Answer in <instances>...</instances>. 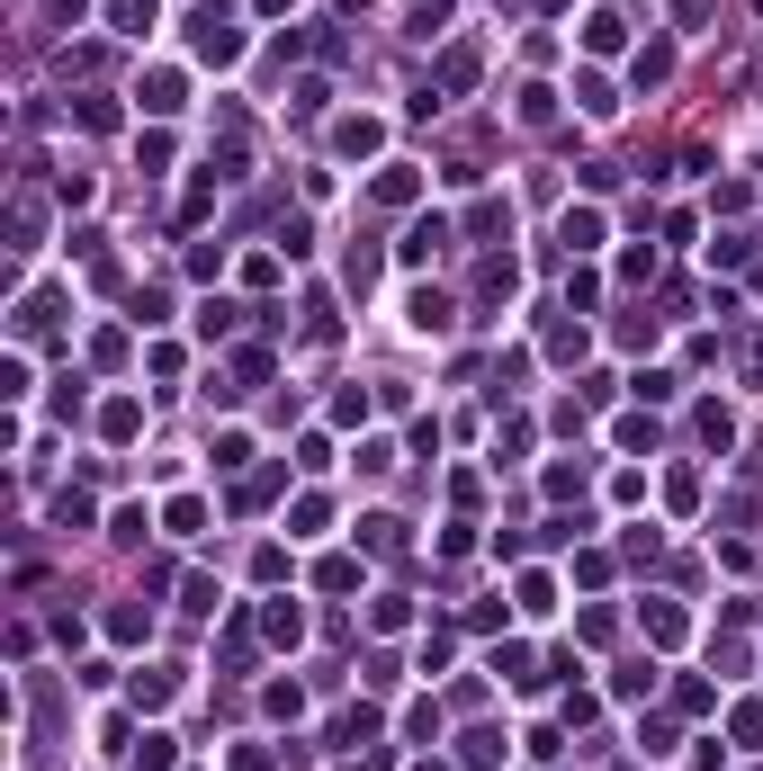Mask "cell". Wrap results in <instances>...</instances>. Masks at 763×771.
Returning a JSON list of instances; mask_svg holds the SVG:
<instances>
[{
  "mask_svg": "<svg viewBox=\"0 0 763 771\" xmlns=\"http://www.w3.org/2000/svg\"><path fill=\"white\" fill-rule=\"evenodd\" d=\"M234 314H243V306H225V297H216V306H198V332H206V341H225V332H234Z\"/></svg>",
  "mask_w": 763,
  "mask_h": 771,
  "instance_id": "obj_23",
  "label": "cell"
},
{
  "mask_svg": "<svg viewBox=\"0 0 763 771\" xmlns=\"http://www.w3.org/2000/svg\"><path fill=\"white\" fill-rule=\"evenodd\" d=\"M332 144H341V153H378V117H341Z\"/></svg>",
  "mask_w": 763,
  "mask_h": 771,
  "instance_id": "obj_16",
  "label": "cell"
},
{
  "mask_svg": "<svg viewBox=\"0 0 763 771\" xmlns=\"http://www.w3.org/2000/svg\"><path fill=\"white\" fill-rule=\"evenodd\" d=\"M558 243H566V251H593V243H602V206H566Z\"/></svg>",
  "mask_w": 763,
  "mask_h": 771,
  "instance_id": "obj_8",
  "label": "cell"
},
{
  "mask_svg": "<svg viewBox=\"0 0 763 771\" xmlns=\"http://www.w3.org/2000/svg\"><path fill=\"white\" fill-rule=\"evenodd\" d=\"M36 225H45V206H36V197H19V206H10V234H19V251L36 243Z\"/></svg>",
  "mask_w": 763,
  "mask_h": 771,
  "instance_id": "obj_22",
  "label": "cell"
},
{
  "mask_svg": "<svg viewBox=\"0 0 763 771\" xmlns=\"http://www.w3.org/2000/svg\"><path fill=\"white\" fill-rule=\"evenodd\" d=\"M261 638H269V646H297V638H306V610H297V601H269V610H261Z\"/></svg>",
  "mask_w": 763,
  "mask_h": 771,
  "instance_id": "obj_6",
  "label": "cell"
},
{
  "mask_svg": "<svg viewBox=\"0 0 763 771\" xmlns=\"http://www.w3.org/2000/svg\"><path fill=\"white\" fill-rule=\"evenodd\" d=\"M682 628H691V619H682L674 601H647V638H656V646H682Z\"/></svg>",
  "mask_w": 763,
  "mask_h": 771,
  "instance_id": "obj_14",
  "label": "cell"
},
{
  "mask_svg": "<svg viewBox=\"0 0 763 771\" xmlns=\"http://www.w3.org/2000/svg\"><path fill=\"white\" fill-rule=\"evenodd\" d=\"M315 583H324V592H360V556H324Z\"/></svg>",
  "mask_w": 763,
  "mask_h": 771,
  "instance_id": "obj_17",
  "label": "cell"
},
{
  "mask_svg": "<svg viewBox=\"0 0 763 771\" xmlns=\"http://www.w3.org/2000/svg\"><path fill=\"white\" fill-rule=\"evenodd\" d=\"M404 314H413V332H449V297H441V288H423Z\"/></svg>",
  "mask_w": 763,
  "mask_h": 771,
  "instance_id": "obj_13",
  "label": "cell"
},
{
  "mask_svg": "<svg viewBox=\"0 0 763 771\" xmlns=\"http://www.w3.org/2000/svg\"><path fill=\"white\" fill-rule=\"evenodd\" d=\"M476 288H485V297H512V288H521V269H512V260H485Z\"/></svg>",
  "mask_w": 763,
  "mask_h": 771,
  "instance_id": "obj_26",
  "label": "cell"
},
{
  "mask_svg": "<svg viewBox=\"0 0 763 771\" xmlns=\"http://www.w3.org/2000/svg\"><path fill=\"white\" fill-rule=\"evenodd\" d=\"M404 619H413V601H404V592H378V601H369V628H378V638H395Z\"/></svg>",
  "mask_w": 763,
  "mask_h": 771,
  "instance_id": "obj_15",
  "label": "cell"
},
{
  "mask_svg": "<svg viewBox=\"0 0 763 771\" xmlns=\"http://www.w3.org/2000/svg\"><path fill=\"white\" fill-rule=\"evenodd\" d=\"M476 73H485V54H476V45H449V54H441V90H449V99L476 90Z\"/></svg>",
  "mask_w": 763,
  "mask_h": 771,
  "instance_id": "obj_4",
  "label": "cell"
},
{
  "mask_svg": "<svg viewBox=\"0 0 763 771\" xmlns=\"http://www.w3.org/2000/svg\"><path fill=\"white\" fill-rule=\"evenodd\" d=\"M332 745H378V709H369V699H360V709H341V718H332Z\"/></svg>",
  "mask_w": 763,
  "mask_h": 771,
  "instance_id": "obj_10",
  "label": "cell"
},
{
  "mask_svg": "<svg viewBox=\"0 0 763 771\" xmlns=\"http://www.w3.org/2000/svg\"><path fill=\"white\" fill-rule=\"evenodd\" d=\"M584 45H593V54H619V19H611V10H602V19H584Z\"/></svg>",
  "mask_w": 763,
  "mask_h": 771,
  "instance_id": "obj_28",
  "label": "cell"
},
{
  "mask_svg": "<svg viewBox=\"0 0 763 771\" xmlns=\"http://www.w3.org/2000/svg\"><path fill=\"white\" fill-rule=\"evenodd\" d=\"M171 699V673H135V709H162Z\"/></svg>",
  "mask_w": 763,
  "mask_h": 771,
  "instance_id": "obj_34",
  "label": "cell"
},
{
  "mask_svg": "<svg viewBox=\"0 0 763 771\" xmlns=\"http://www.w3.org/2000/svg\"><path fill=\"white\" fill-rule=\"evenodd\" d=\"M423 771H441V762H423Z\"/></svg>",
  "mask_w": 763,
  "mask_h": 771,
  "instance_id": "obj_43",
  "label": "cell"
},
{
  "mask_svg": "<svg viewBox=\"0 0 763 771\" xmlns=\"http://www.w3.org/2000/svg\"><path fill=\"white\" fill-rule=\"evenodd\" d=\"M701 440H710V449H728V440H736V422H728V404H701Z\"/></svg>",
  "mask_w": 763,
  "mask_h": 771,
  "instance_id": "obj_25",
  "label": "cell"
},
{
  "mask_svg": "<svg viewBox=\"0 0 763 771\" xmlns=\"http://www.w3.org/2000/svg\"><path fill=\"white\" fill-rule=\"evenodd\" d=\"M619 771H638V762H619Z\"/></svg>",
  "mask_w": 763,
  "mask_h": 771,
  "instance_id": "obj_42",
  "label": "cell"
},
{
  "mask_svg": "<svg viewBox=\"0 0 763 771\" xmlns=\"http://www.w3.org/2000/svg\"><path fill=\"white\" fill-rule=\"evenodd\" d=\"M458 762H467V771H495V762H504V736H495V727H467V736H458Z\"/></svg>",
  "mask_w": 763,
  "mask_h": 771,
  "instance_id": "obj_7",
  "label": "cell"
},
{
  "mask_svg": "<svg viewBox=\"0 0 763 771\" xmlns=\"http://www.w3.org/2000/svg\"><path fill=\"white\" fill-rule=\"evenodd\" d=\"M279 484H288V475H279V467H269V475H252V484H243V494H234V503H243V512H261L269 494H279Z\"/></svg>",
  "mask_w": 763,
  "mask_h": 771,
  "instance_id": "obj_33",
  "label": "cell"
},
{
  "mask_svg": "<svg viewBox=\"0 0 763 771\" xmlns=\"http://www.w3.org/2000/svg\"><path fill=\"white\" fill-rule=\"evenodd\" d=\"M710 699H719L710 682H674V709H682V718H701V709H710Z\"/></svg>",
  "mask_w": 763,
  "mask_h": 771,
  "instance_id": "obj_27",
  "label": "cell"
},
{
  "mask_svg": "<svg viewBox=\"0 0 763 771\" xmlns=\"http://www.w3.org/2000/svg\"><path fill=\"white\" fill-rule=\"evenodd\" d=\"M728 727H736V745H763V699H745V709H736Z\"/></svg>",
  "mask_w": 763,
  "mask_h": 771,
  "instance_id": "obj_36",
  "label": "cell"
},
{
  "mask_svg": "<svg viewBox=\"0 0 763 771\" xmlns=\"http://www.w3.org/2000/svg\"><path fill=\"white\" fill-rule=\"evenodd\" d=\"M710 10H719V0H674V19H682V28H701Z\"/></svg>",
  "mask_w": 763,
  "mask_h": 771,
  "instance_id": "obj_39",
  "label": "cell"
},
{
  "mask_svg": "<svg viewBox=\"0 0 763 771\" xmlns=\"http://www.w3.org/2000/svg\"><path fill=\"white\" fill-rule=\"evenodd\" d=\"M288 521H297V538H315V529H324V521H332V503H324V494H306V503H297V512H288Z\"/></svg>",
  "mask_w": 763,
  "mask_h": 771,
  "instance_id": "obj_32",
  "label": "cell"
},
{
  "mask_svg": "<svg viewBox=\"0 0 763 771\" xmlns=\"http://www.w3.org/2000/svg\"><path fill=\"white\" fill-rule=\"evenodd\" d=\"M745 278H754V288H763V251H754V260H745Z\"/></svg>",
  "mask_w": 763,
  "mask_h": 771,
  "instance_id": "obj_41",
  "label": "cell"
},
{
  "mask_svg": "<svg viewBox=\"0 0 763 771\" xmlns=\"http://www.w3.org/2000/svg\"><path fill=\"white\" fill-rule=\"evenodd\" d=\"M629 82H638V90H656V82H674V54H665V45H647V54L629 63Z\"/></svg>",
  "mask_w": 763,
  "mask_h": 771,
  "instance_id": "obj_20",
  "label": "cell"
},
{
  "mask_svg": "<svg viewBox=\"0 0 763 771\" xmlns=\"http://www.w3.org/2000/svg\"><path fill=\"white\" fill-rule=\"evenodd\" d=\"M512 225V206L504 197H485V206H467V234H504Z\"/></svg>",
  "mask_w": 763,
  "mask_h": 771,
  "instance_id": "obj_21",
  "label": "cell"
},
{
  "mask_svg": "<svg viewBox=\"0 0 763 771\" xmlns=\"http://www.w3.org/2000/svg\"><path fill=\"white\" fill-rule=\"evenodd\" d=\"M135 431H145V404H135V395H117V404H99V440H135Z\"/></svg>",
  "mask_w": 763,
  "mask_h": 771,
  "instance_id": "obj_3",
  "label": "cell"
},
{
  "mask_svg": "<svg viewBox=\"0 0 763 771\" xmlns=\"http://www.w3.org/2000/svg\"><path fill=\"white\" fill-rule=\"evenodd\" d=\"M548 117H558V90L530 82V90H521V126H548Z\"/></svg>",
  "mask_w": 763,
  "mask_h": 771,
  "instance_id": "obj_24",
  "label": "cell"
},
{
  "mask_svg": "<svg viewBox=\"0 0 763 771\" xmlns=\"http://www.w3.org/2000/svg\"><path fill=\"white\" fill-rule=\"evenodd\" d=\"M153 10H162V0H108V28H117V36H145Z\"/></svg>",
  "mask_w": 763,
  "mask_h": 771,
  "instance_id": "obj_11",
  "label": "cell"
},
{
  "mask_svg": "<svg viewBox=\"0 0 763 771\" xmlns=\"http://www.w3.org/2000/svg\"><path fill=\"white\" fill-rule=\"evenodd\" d=\"M404 736H413V745H441V699H413V709H404Z\"/></svg>",
  "mask_w": 763,
  "mask_h": 771,
  "instance_id": "obj_19",
  "label": "cell"
},
{
  "mask_svg": "<svg viewBox=\"0 0 763 771\" xmlns=\"http://www.w3.org/2000/svg\"><path fill=\"white\" fill-rule=\"evenodd\" d=\"M369 197H378V206H413V197H423V171H413V162H386V171L369 180Z\"/></svg>",
  "mask_w": 763,
  "mask_h": 771,
  "instance_id": "obj_1",
  "label": "cell"
},
{
  "mask_svg": "<svg viewBox=\"0 0 763 771\" xmlns=\"http://www.w3.org/2000/svg\"><path fill=\"white\" fill-rule=\"evenodd\" d=\"M441 243H449V216H413V225H404V243H395V251H404V260H432V251H441Z\"/></svg>",
  "mask_w": 763,
  "mask_h": 771,
  "instance_id": "obj_5",
  "label": "cell"
},
{
  "mask_svg": "<svg viewBox=\"0 0 763 771\" xmlns=\"http://www.w3.org/2000/svg\"><path fill=\"white\" fill-rule=\"evenodd\" d=\"M234 771H279V753H261V745H243V753H234Z\"/></svg>",
  "mask_w": 763,
  "mask_h": 771,
  "instance_id": "obj_38",
  "label": "cell"
},
{
  "mask_svg": "<svg viewBox=\"0 0 763 771\" xmlns=\"http://www.w3.org/2000/svg\"><path fill=\"white\" fill-rule=\"evenodd\" d=\"M611 690H619V699H647V690H656V664H629V673H619Z\"/></svg>",
  "mask_w": 763,
  "mask_h": 771,
  "instance_id": "obj_35",
  "label": "cell"
},
{
  "mask_svg": "<svg viewBox=\"0 0 763 771\" xmlns=\"http://www.w3.org/2000/svg\"><path fill=\"white\" fill-rule=\"evenodd\" d=\"M360 547H369V556H404V521H386V512L360 521Z\"/></svg>",
  "mask_w": 763,
  "mask_h": 771,
  "instance_id": "obj_12",
  "label": "cell"
},
{
  "mask_svg": "<svg viewBox=\"0 0 763 771\" xmlns=\"http://www.w3.org/2000/svg\"><path fill=\"white\" fill-rule=\"evenodd\" d=\"M135 99H145L153 117H171V108L189 99V82H180V73H145V90H135Z\"/></svg>",
  "mask_w": 763,
  "mask_h": 771,
  "instance_id": "obj_9",
  "label": "cell"
},
{
  "mask_svg": "<svg viewBox=\"0 0 763 771\" xmlns=\"http://www.w3.org/2000/svg\"><path fill=\"white\" fill-rule=\"evenodd\" d=\"M745 260H754L745 234H719V243H710V269H745Z\"/></svg>",
  "mask_w": 763,
  "mask_h": 771,
  "instance_id": "obj_30",
  "label": "cell"
},
{
  "mask_svg": "<svg viewBox=\"0 0 763 771\" xmlns=\"http://www.w3.org/2000/svg\"><path fill=\"white\" fill-rule=\"evenodd\" d=\"M575 99H584V108H593V117H611V108H619V99H611V82H602V73H584V82H575Z\"/></svg>",
  "mask_w": 763,
  "mask_h": 771,
  "instance_id": "obj_29",
  "label": "cell"
},
{
  "mask_svg": "<svg viewBox=\"0 0 763 771\" xmlns=\"http://www.w3.org/2000/svg\"><path fill=\"white\" fill-rule=\"evenodd\" d=\"M145 628H153V619H145V601H117V610H108V638H117V646H135Z\"/></svg>",
  "mask_w": 763,
  "mask_h": 771,
  "instance_id": "obj_18",
  "label": "cell"
},
{
  "mask_svg": "<svg viewBox=\"0 0 763 771\" xmlns=\"http://www.w3.org/2000/svg\"><path fill=\"white\" fill-rule=\"evenodd\" d=\"M73 117H82V126H91V135H108V126H117V99H82V108H73Z\"/></svg>",
  "mask_w": 763,
  "mask_h": 771,
  "instance_id": "obj_37",
  "label": "cell"
},
{
  "mask_svg": "<svg viewBox=\"0 0 763 771\" xmlns=\"http://www.w3.org/2000/svg\"><path fill=\"white\" fill-rule=\"evenodd\" d=\"M252 10H261V19H279V10H288V0H252Z\"/></svg>",
  "mask_w": 763,
  "mask_h": 771,
  "instance_id": "obj_40",
  "label": "cell"
},
{
  "mask_svg": "<svg viewBox=\"0 0 763 771\" xmlns=\"http://www.w3.org/2000/svg\"><path fill=\"white\" fill-rule=\"evenodd\" d=\"M162 521H171V529H180V538H189V529H206V503H198V494H180V503H171V512H162Z\"/></svg>",
  "mask_w": 763,
  "mask_h": 771,
  "instance_id": "obj_31",
  "label": "cell"
},
{
  "mask_svg": "<svg viewBox=\"0 0 763 771\" xmlns=\"http://www.w3.org/2000/svg\"><path fill=\"white\" fill-rule=\"evenodd\" d=\"M234 54H243V36L225 28V10H206L198 19V63H234Z\"/></svg>",
  "mask_w": 763,
  "mask_h": 771,
  "instance_id": "obj_2",
  "label": "cell"
}]
</instances>
